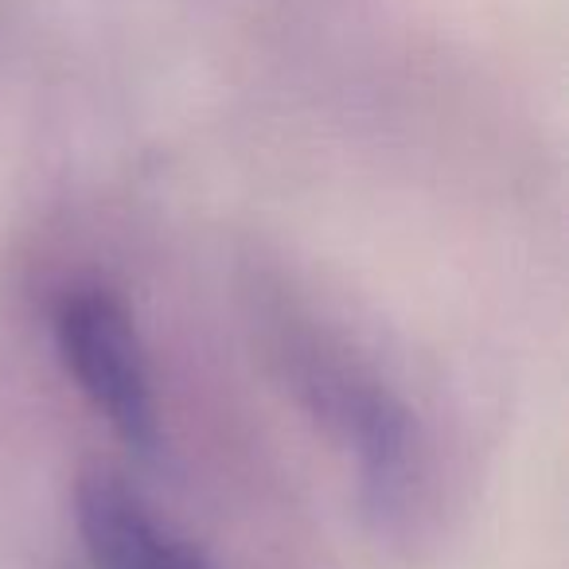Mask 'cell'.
<instances>
[{"label":"cell","instance_id":"obj_1","mask_svg":"<svg viewBox=\"0 0 569 569\" xmlns=\"http://www.w3.org/2000/svg\"><path fill=\"white\" fill-rule=\"evenodd\" d=\"M56 340L82 395L137 452H157L160 421L133 320L106 289H79L59 305Z\"/></svg>","mask_w":569,"mask_h":569},{"label":"cell","instance_id":"obj_2","mask_svg":"<svg viewBox=\"0 0 569 569\" xmlns=\"http://www.w3.org/2000/svg\"><path fill=\"white\" fill-rule=\"evenodd\" d=\"M301 390L312 398L320 418L332 421L343 441L356 449L367 503L375 511L402 507L413 460L406 406L379 379L363 375L356 363L328 356L325 348L320 356H301Z\"/></svg>","mask_w":569,"mask_h":569},{"label":"cell","instance_id":"obj_3","mask_svg":"<svg viewBox=\"0 0 569 569\" xmlns=\"http://www.w3.org/2000/svg\"><path fill=\"white\" fill-rule=\"evenodd\" d=\"M79 530L94 569H207L118 476L94 472L79 483Z\"/></svg>","mask_w":569,"mask_h":569}]
</instances>
